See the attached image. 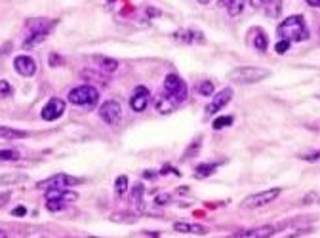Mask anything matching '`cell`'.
<instances>
[{
	"mask_svg": "<svg viewBox=\"0 0 320 238\" xmlns=\"http://www.w3.org/2000/svg\"><path fill=\"white\" fill-rule=\"evenodd\" d=\"M276 33L280 38L290 40V42H303L309 38V29L301 16H290L288 19H284L276 29Z\"/></svg>",
	"mask_w": 320,
	"mask_h": 238,
	"instance_id": "obj_1",
	"label": "cell"
},
{
	"mask_svg": "<svg viewBox=\"0 0 320 238\" xmlns=\"http://www.w3.org/2000/svg\"><path fill=\"white\" fill-rule=\"evenodd\" d=\"M267 76H271V71L261 69V67H238L229 73L231 80L242 82V84H255V82H261Z\"/></svg>",
	"mask_w": 320,
	"mask_h": 238,
	"instance_id": "obj_2",
	"label": "cell"
},
{
	"mask_svg": "<svg viewBox=\"0 0 320 238\" xmlns=\"http://www.w3.org/2000/svg\"><path fill=\"white\" fill-rule=\"evenodd\" d=\"M69 101L73 105H78V107H94L99 101V92H97V88L90 84L76 86L69 92Z\"/></svg>",
	"mask_w": 320,
	"mask_h": 238,
	"instance_id": "obj_3",
	"label": "cell"
},
{
	"mask_svg": "<svg viewBox=\"0 0 320 238\" xmlns=\"http://www.w3.org/2000/svg\"><path fill=\"white\" fill-rule=\"evenodd\" d=\"M82 183V179L73 177V175H67V173H56L48 179H42L37 183V189H69L73 185Z\"/></svg>",
	"mask_w": 320,
	"mask_h": 238,
	"instance_id": "obj_4",
	"label": "cell"
},
{
	"mask_svg": "<svg viewBox=\"0 0 320 238\" xmlns=\"http://www.w3.org/2000/svg\"><path fill=\"white\" fill-rule=\"evenodd\" d=\"M164 90L168 92L174 99H178L179 103H183L189 97V88L185 84V80L178 75H168L164 80Z\"/></svg>",
	"mask_w": 320,
	"mask_h": 238,
	"instance_id": "obj_5",
	"label": "cell"
},
{
	"mask_svg": "<svg viewBox=\"0 0 320 238\" xmlns=\"http://www.w3.org/2000/svg\"><path fill=\"white\" fill-rule=\"evenodd\" d=\"M280 196V189H269L263 190V192H255V194H250L248 198L244 200V208L255 209V208H263L267 204H271L274 200Z\"/></svg>",
	"mask_w": 320,
	"mask_h": 238,
	"instance_id": "obj_6",
	"label": "cell"
},
{
	"mask_svg": "<svg viewBox=\"0 0 320 238\" xmlns=\"http://www.w3.org/2000/svg\"><path fill=\"white\" fill-rule=\"evenodd\" d=\"M99 118L105 124H109V126H116V124L120 122V118H122V107H120V103L114 101V99L105 101L99 107Z\"/></svg>",
	"mask_w": 320,
	"mask_h": 238,
	"instance_id": "obj_7",
	"label": "cell"
},
{
	"mask_svg": "<svg viewBox=\"0 0 320 238\" xmlns=\"http://www.w3.org/2000/svg\"><path fill=\"white\" fill-rule=\"evenodd\" d=\"M50 23H46V21H40V23H37L35 25V29L31 31V35H29L27 38H25V42H23V48L25 50H29V48H35L38 46L44 38L48 37V33H50Z\"/></svg>",
	"mask_w": 320,
	"mask_h": 238,
	"instance_id": "obj_8",
	"label": "cell"
},
{
	"mask_svg": "<svg viewBox=\"0 0 320 238\" xmlns=\"http://www.w3.org/2000/svg\"><path fill=\"white\" fill-rule=\"evenodd\" d=\"M65 113V101H61V99H50L46 105H44V109H42V118L48 120V122H52V120H57L61 114Z\"/></svg>",
	"mask_w": 320,
	"mask_h": 238,
	"instance_id": "obj_9",
	"label": "cell"
},
{
	"mask_svg": "<svg viewBox=\"0 0 320 238\" xmlns=\"http://www.w3.org/2000/svg\"><path fill=\"white\" fill-rule=\"evenodd\" d=\"M149 99H151V94H149L147 88H143V86L135 88L132 97H130V107H132V111H135V113L145 111L147 105H149Z\"/></svg>",
	"mask_w": 320,
	"mask_h": 238,
	"instance_id": "obj_10",
	"label": "cell"
},
{
	"mask_svg": "<svg viewBox=\"0 0 320 238\" xmlns=\"http://www.w3.org/2000/svg\"><path fill=\"white\" fill-rule=\"evenodd\" d=\"M179 107V101L178 99H174L168 92H164V94H158L154 97V109L158 111L160 114H170L174 113L176 109Z\"/></svg>",
	"mask_w": 320,
	"mask_h": 238,
	"instance_id": "obj_11",
	"label": "cell"
},
{
	"mask_svg": "<svg viewBox=\"0 0 320 238\" xmlns=\"http://www.w3.org/2000/svg\"><path fill=\"white\" fill-rule=\"evenodd\" d=\"M233 99V90L231 88H225V90H221L217 95H214V99H212V103L206 107V114L208 116H212V114H216L217 111H221L223 107H225L229 101Z\"/></svg>",
	"mask_w": 320,
	"mask_h": 238,
	"instance_id": "obj_12",
	"label": "cell"
},
{
	"mask_svg": "<svg viewBox=\"0 0 320 238\" xmlns=\"http://www.w3.org/2000/svg\"><path fill=\"white\" fill-rule=\"evenodd\" d=\"M14 67L21 76H33L37 73V63L29 56H18L14 59Z\"/></svg>",
	"mask_w": 320,
	"mask_h": 238,
	"instance_id": "obj_13",
	"label": "cell"
},
{
	"mask_svg": "<svg viewBox=\"0 0 320 238\" xmlns=\"http://www.w3.org/2000/svg\"><path fill=\"white\" fill-rule=\"evenodd\" d=\"M276 232V228L271 227V225H265V227H257V228H250V230H242V232H236L235 236H242V238H267L273 236Z\"/></svg>",
	"mask_w": 320,
	"mask_h": 238,
	"instance_id": "obj_14",
	"label": "cell"
},
{
	"mask_svg": "<svg viewBox=\"0 0 320 238\" xmlns=\"http://www.w3.org/2000/svg\"><path fill=\"white\" fill-rule=\"evenodd\" d=\"M174 228H176V232H181V234H206V228L204 227L191 225V223H176Z\"/></svg>",
	"mask_w": 320,
	"mask_h": 238,
	"instance_id": "obj_15",
	"label": "cell"
},
{
	"mask_svg": "<svg viewBox=\"0 0 320 238\" xmlns=\"http://www.w3.org/2000/svg\"><path fill=\"white\" fill-rule=\"evenodd\" d=\"M263 10L269 18L276 19L278 16H280V12H282V0H267Z\"/></svg>",
	"mask_w": 320,
	"mask_h": 238,
	"instance_id": "obj_16",
	"label": "cell"
},
{
	"mask_svg": "<svg viewBox=\"0 0 320 238\" xmlns=\"http://www.w3.org/2000/svg\"><path fill=\"white\" fill-rule=\"evenodd\" d=\"M21 137H27V132L14 130L10 126H0V139H21Z\"/></svg>",
	"mask_w": 320,
	"mask_h": 238,
	"instance_id": "obj_17",
	"label": "cell"
},
{
	"mask_svg": "<svg viewBox=\"0 0 320 238\" xmlns=\"http://www.w3.org/2000/svg\"><path fill=\"white\" fill-rule=\"evenodd\" d=\"M95 61L99 63V69H101V71H105V73H114V71L118 69V61H116V59H111V57L97 56V57H95Z\"/></svg>",
	"mask_w": 320,
	"mask_h": 238,
	"instance_id": "obj_18",
	"label": "cell"
},
{
	"mask_svg": "<svg viewBox=\"0 0 320 238\" xmlns=\"http://www.w3.org/2000/svg\"><path fill=\"white\" fill-rule=\"evenodd\" d=\"M216 168H217V164H214V162L200 164V166H197V170H195V177H197V179H204L208 175H212V173L216 171Z\"/></svg>",
	"mask_w": 320,
	"mask_h": 238,
	"instance_id": "obj_19",
	"label": "cell"
},
{
	"mask_svg": "<svg viewBox=\"0 0 320 238\" xmlns=\"http://www.w3.org/2000/svg\"><path fill=\"white\" fill-rule=\"evenodd\" d=\"M244 2L246 0H229L227 2V12H229V16H233V18H236L242 10H244Z\"/></svg>",
	"mask_w": 320,
	"mask_h": 238,
	"instance_id": "obj_20",
	"label": "cell"
},
{
	"mask_svg": "<svg viewBox=\"0 0 320 238\" xmlns=\"http://www.w3.org/2000/svg\"><path fill=\"white\" fill-rule=\"evenodd\" d=\"M67 204H69V202H65V200H61V198H48L46 200V208L50 209V211H61Z\"/></svg>",
	"mask_w": 320,
	"mask_h": 238,
	"instance_id": "obj_21",
	"label": "cell"
},
{
	"mask_svg": "<svg viewBox=\"0 0 320 238\" xmlns=\"http://www.w3.org/2000/svg\"><path fill=\"white\" fill-rule=\"evenodd\" d=\"M254 46H255V50H259V52H265V50H267V46H269V40H267V37H265L263 31H259V33L255 35Z\"/></svg>",
	"mask_w": 320,
	"mask_h": 238,
	"instance_id": "obj_22",
	"label": "cell"
},
{
	"mask_svg": "<svg viewBox=\"0 0 320 238\" xmlns=\"http://www.w3.org/2000/svg\"><path fill=\"white\" fill-rule=\"evenodd\" d=\"M114 190H116V194H118V196L126 194V190H128V177H126V175H118V177H116Z\"/></svg>",
	"mask_w": 320,
	"mask_h": 238,
	"instance_id": "obj_23",
	"label": "cell"
},
{
	"mask_svg": "<svg viewBox=\"0 0 320 238\" xmlns=\"http://www.w3.org/2000/svg\"><path fill=\"white\" fill-rule=\"evenodd\" d=\"M198 94L200 95H214V82H210V80H202L200 84H198Z\"/></svg>",
	"mask_w": 320,
	"mask_h": 238,
	"instance_id": "obj_24",
	"label": "cell"
},
{
	"mask_svg": "<svg viewBox=\"0 0 320 238\" xmlns=\"http://www.w3.org/2000/svg\"><path fill=\"white\" fill-rule=\"evenodd\" d=\"M231 124H233V116H217L214 120V130H223Z\"/></svg>",
	"mask_w": 320,
	"mask_h": 238,
	"instance_id": "obj_25",
	"label": "cell"
},
{
	"mask_svg": "<svg viewBox=\"0 0 320 238\" xmlns=\"http://www.w3.org/2000/svg\"><path fill=\"white\" fill-rule=\"evenodd\" d=\"M12 160H19V152L18 151H12V149L0 151V162H12Z\"/></svg>",
	"mask_w": 320,
	"mask_h": 238,
	"instance_id": "obj_26",
	"label": "cell"
},
{
	"mask_svg": "<svg viewBox=\"0 0 320 238\" xmlns=\"http://www.w3.org/2000/svg\"><path fill=\"white\" fill-rule=\"evenodd\" d=\"M25 175H19V173H8V175H0V183H19V181H25Z\"/></svg>",
	"mask_w": 320,
	"mask_h": 238,
	"instance_id": "obj_27",
	"label": "cell"
},
{
	"mask_svg": "<svg viewBox=\"0 0 320 238\" xmlns=\"http://www.w3.org/2000/svg\"><path fill=\"white\" fill-rule=\"evenodd\" d=\"M143 194H145V189H143V185L141 183H137V185H133V189H132V200L135 202V204H139L143 198Z\"/></svg>",
	"mask_w": 320,
	"mask_h": 238,
	"instance_id": "obj_28",
	"label": "cell"
},
{
	"mask_svg": "<svg viewBox=\"0 0 320 238\" xmlns=\"http://www.w3.org/2000/svg\"><path fill=\"white\" fill-rule=\"evenodd\" d=\"M290 44H292L290 40H284V38H280V42H276V46H274V52L282 56V54H286V52L290 50Z\"/></svg>",
	"mask_w": 320,
	"mask_h": 238,
	"instance_id": "obj_29",
	"label": "cell"
},
{
	"mask_svg": "<svg viewBox=\"0 0 320 238\" xmlns=\"http://www.w3.org/2000/svg\"><path fill=\"white\" fill-rule=\"evenodd\" d=\"M12 86H10L8 80H0V97H8V95H12Z\"/></svg>",
	"mask_w": 320,
	"mask_h": 238,
	"instance_id": "obj_30",
	"label": "cell"
},
{
	"mask_svg": "<svg viewBox=\"0 0 320 238\" xmlns=\"http://www.w3.org/2000/svg\"><path fill=\"white\" fill-rule=\"evenodd\" d=\"M198 147H200V139H195V143L191 145V149H187V152H185V156H187V158H191V156H193V154L198 151Z\"/></svg>",
	"mask_w": 320,
	"mask_h": 238,
	"instance_id": "obj_31",
	"label": "cell"
},
{
	"mask_svg": "<svg viewBox=\"0 0 320 238\" xmlns=\"http://www.w3.org/2000/svg\"><path fill=\"white\" fill-rule=\"evenodd\" d=\"M299 158H303V160H309V162L320 160V151L318 152H307V154H301Z\"/></svg>",
	"mask_w": 320,
	"mask_h": 238,
	"instance_id": "obj_32",
	"label": "cell"
},
{
	"mask_svg": "<svg viewBox=\"0 0 320 238\" xmlns=\"http://www.w3.org/2000/svg\"><path fill=\"white\" fill-rule=\"evenodd\" d=\"M61 61H63V59H61L59 56H56V54H52V56H50V65L52 67H59L61 65Z\"/></svg>",
	"mask_w": 320,
	"mask_h": 238,
	"instance_id": "obj_33",
	"label": "cell"
},
{
	"mask_svg": "<svg viewBox=\"0 0 320 238\" xmlns=\"http://www.w3.org/2000/svg\"><path fill=\"white\" fill-rule=\"evenodd\" d=\"M10 196H12V192H10V190H6V192H0V208H2V206L8 202Z\"/></svg>",
	"mask_w": 320,
	"mask_h": 238,
	"instance_id": "obj_34",
	"label": "cell"
},
{
	"mask_svg": "<svg viewBox=\"0 0 320 238\" xmlns=\"http://www.w3.org/2000/svg\"><path fill=\"white\" fill-rule=\"evenodd\" d=\"M168 200H170L168 194H162V196H156V198H154V204H160V206H162V204H168Z\"/></svg>",
	"mask_w": 320,
	"mask_h": 238,
	"instance_id": "obj_35",
	"label": "cell"
},
{
	"mask_svg": "<svg viewBox=\"0 0 320 238\" xmlns=\"http://www.w3.org/2000/svg\"><path fill=\"white\" fill-rule=\"evenodd\" d=\"M265 2H267V0H250V4H252L254 8H263Z\"/></svg>",
	"mask_w": 320,
	"mask_h": 238,
	"instance_id": "obj_36",
	"label": "cell"
},
{
	"mask_svg": "<svg viewBox=\"0 0 320 238\" xmlns=\"http://www.w3.org/2000/svg\"><path fill=\"white\" fill-rule=\"evenodd\" d=\"M12 213H14V215H25V213H27V209L23 208V206H18V208L14 209Z\"/></svg>",
	"mask_w": 320,
	"mask_h": 238,
	"instance_id": "obj_37",
	"label": "cell"
},
{
	"mask_svg": "<svg viewBox=\"0 0 320 238\" xmlns=\"http://www.w3.org/2000/svg\"><path fill=\"white\" fill-rule=\"evenodd\" d=\"M307 4H311V6H314V8H318L320 0H307Z\"/></svg>",
	"mask_w": 320,
	"mask_h": 238,
	"instance_id": "obj_38",
	"label": "cell"
},
{
	"mask_svg": "<svg viewBox=\"0 0 320 238\" xmlns=\"http://www.w3.org/2000/svg\"><path fill=\"white\" fill-rule=\"evenodd\" d=\"M198 2H200V4H210L212 0H198Z\"/></svg>",
	"mask_w": 320,
	"mask_h": 238,
	"instance_id": "obj_39",
	"label": "cell"
},
{
	"mask_svg": "<svg viewBox=\"0 0 320 238\" xmlns=\"http://www.w3.org/2000/svg\"><path fill=\"white\" fill-rule=\"evenodd\" d=\"M0 238H6V232H4V230H0Z\"/></svg>",
	"mask_w": 320,
	"mask_h": 238,
	"instance_id": "obj_40",
	"label": "cell"
}]
</instances>
